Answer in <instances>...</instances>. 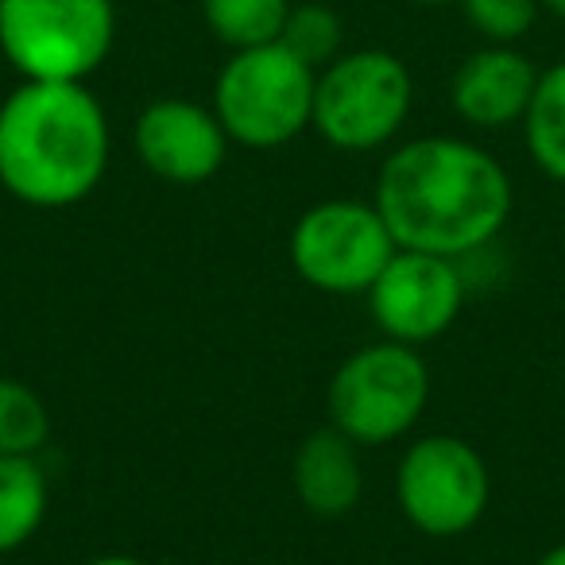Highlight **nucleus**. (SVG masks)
Returning <instances> with one entry per match:
<instances>
[{
	"label": "nucleus",
	"instance_id": "nucleus-16",
	"mask_svg": "<svg viewBox=\"0 0 565 565\" xmlns=\"http://www.w3.org/2000/svg\"><path fill=\"white\" fill-rule=\"evenodd\" d=\"M51 438V411L35 387L0 376V454L35 457Z\"/></svg>",
	"mask_w": 565,
	"mask_h": 565
},
{
	"label": "nucleus",
	"instance_id": "nucleus-5",
	"mask_svg": "<svg viewBox=\"0 0 565 565\" xmlns=\"http://www.w3.org/2000/svg\"><path fill=\"white\" fill-rule=\"evenodd\" d=\"M113 40V0H0V51L24 82H86Z\"/></svg>",
	"mask_w": 565,
	"mask_h": 565
},
{
	"label": "nucleus",
	"instance_id": "nucleus-7",
	"mask_svg": "<svg viewBox=\"0 0 565 565\" xmlns=\"http://www.w3.org/2000/svg\"><path fill=\"white\" fill-rule=\"evenodd\" d=\"M291 264L302 282L322 295H369L392 256L399 252L376 202L326 198L315 202L291 228Z\"/></svg>",
	"mask_w": 565,
	"mask_h": 565
},
{
	"label": "nucleus",
	"instance_id": "nucleus-14",
	"mask_svg": "<svg viewBox=\"0 0 565 565\" xmlns=\"http://www.w3.org/2000/svg\"><path fill=\"white\" fill-rule=\"evenodd\" d=\"M523 136L534 167L565 186V63L539 74L523 117Z\"/></svg>",
	"mask_w": 565,
	"mask_h": 565
},
{
	"label": "nucleus",
	"instance_id": "nucleus-21",
	"mask_svg": "<svg viewBox=\"0 0 565 565\" xmlns=\"http://www.w3.org/2000/svg\"><path fill=\"white\" fill-rule=\"evenodd\" d=\"M539 9H546V12H554V17L565 20V0H539Z\"/></svg>",
	"mask_w": 565,
	"mask_h": 565
},
{
	"label": "nucleus",
	"instance_id": "nucleus-6",
	"mask_svg": "<svg viewBox=\"0 0 565 565\" xmlns=\"http://www.w3.org/2000/svg\"><path fill=\"white\" fill-rule=\"evenodd\" d=\"M415 82L392 51H349L315 78V132L338 151H376L407 125Z\"/></svg>",
	"mask_w": 565,
	"mask_h": 565
},
{
	"label": "nucleus",
	"instance_id": "nucleus-23",
	"mask_svg": "<svg viewBox=\"0 0 565 565\" xmlns=\"http://www.w3.org/2000/svg\"><path fill=\"white\" fill-rule=\"evenodd\" d=\"M562 299H565V282H562Z\"/></svg>",
	"mask_w": 565,
	"mask_h": 565
},
{
	"label": "nucleus",
	"instance_id": "nucleus-3",
	"mask_svg": "<svg viewBox=\"0 0 565 565\" xmlns=\"http://www.w3.org/2000/svg\"><path fill=\"white\" fill-rule=\"evenodd\" d=\"M430 403V369L403 341H372L338 364L326 387L330 426L356 446H392L407 438Z\"/></svg>",
	"mask_w": 565,
	"mask_h": 565
},
{
	"label": "nucleus",
	"instance_id": "nucleus-20",
	"mask_svg": "<svg viewBox=\"0 0 565 565\" xmlns=\"http://www.w3.org/2000/svg\"><path fill=\"white\" fill-rule=\"evenodd\" d=\"M539 565H565V542H557V546H550L546 554L539 557Z\"/></svg>",
	"mask_w": 565,
	"mask_h": 565
},
{
	"label": "nucleus",
	"instance_id": "nucleus-18",
	"mask_svg": "<svg viewBox=\"0 0 565 565\" xmlns=\"http://www.w3.org/2000/svg\"><path fill=\"white\" fill-rule=\"evenodd\" d=\"M461 9L488 43H515L531 32L539 0H461Z\"/></svg>",
	"mask_w": 565,
	"mask_h": 565
},
{
	"label": "nucleus",
	"instance_id": "nucleus-19",
	"mask_svg": "<svg viewBox=\"0 0 565 565\" xmlns=\"http://www.w3.org/2000/svg\"><path fill=\"white\" fill-rule=\"evenodd\" d=\"M86 565H148V562H140L132 554H102V557H89Z\"/></svg>",
	"mask_w": 565,
	"mask_h": 565
},
{
	"label": "nucleus",
	"instance_id": "nucleus-12",
	"mask_svg": "<svg viewBox=\"0 0 565 565\" xmlns=\"http://www.w3.org/2000/svg\"><path fill=\"white\" fill-rule=\"evenodd\" d=\"M291 484L307 515L315 519H345L364 495V465L361 446L349 441L341 430L322 426L307 434L295 449Z\"/></svg>",
	"mask_w": 565,
	"mask_h": 565
},
{
	"label": "nucleus",
	"instance_id": "nucleus-1",
	"mask_svg": "<svg viewBox=\"0 0 565 565\" xmlns=\"http://www.w3.org/2000/svg\"><path fill=\"white\" fill-rule=\"evenodd\" d=\"M372 202L399 248L465 259L508 228L515 186L492 151L457 136H418L384 159Z\"/></svg>",
	"mask_w": 565,
	"mask_h": 565
},
{
	"label": "nucleus",
	"instance_id": "nucleus-11",
	"mask_svg": "<svg viewBox=\"0 0 565 565\" xmlns=\"http://www.w3.org/2000/svg\"><path fill=\"white\" fill-rule=\"evenodd\" d=\"M539 74L542 71H534L523 51L511 43H492L457 66L449 102L457 117L469 120L472 128H508L526 117Z\"/></svg>",
	"mask_w": 565,
	"mask_h": 565
},
{
	"label": "nucleus",
	"instance_id": "nucleus-15",
	"mask_svg": "<svg viewBox=\"0 0 565 565\" xmlns=\"http://www.w3.org/2000/svg\"><path fill=\"white\" fill-rule=\"evenodd\" d=\"M287 12L291 0H202L205 28L233 51L279 43Z\"/></svg>",
	"mask_w": 565,
	"mask_h": 565
},
{
	"label": "nucleus",
	"instance_id": "nucleus-10",
	"mask_svg": "<svg viewBox=\"0 0 565 565\" xmlns=\"http://www.w3.org/2000/svg\"><path fill=\"white\" fill-rule=\"evenodd\" d=\"M132 143L140 163L171 186H202L225 167L228 136L213 105L159 97L136 117Z\"/></svg>",
	"mask_w": 565,
	"mask_h": 565
},
{
	"label": "nucleus",
	"instance_id": "nucleus-9",
	"mask_svg": "<svg viewBox=\"0 0 565 565\" xmlns=\"http://www.w3.org/2000/svg\"><path fill=\"white\" fill-rule=\"evenodd\" d=\"M364 299H369L372 322L387 341L418 349L454 330L469 287H465L461 259L399 248Z\"/></svg>",
	"mask_w": 565,
	"mask_h": 565
},
{
	"label": "nucleus",
	"instance_id": "nucleus-13",
	"mask_svg": "<svg viewBox=\"0 0 565 565\" xmlns=\"http://www.w3.org/2000/svg\"><path fill=\"white\" fill-rule=\"evenodd\" d=\"M51 508V488L35 457L0 454V554L28 546Z\"/></svg>",
	"mask_w": 565,
	"mask_h": 565
},
{
	"label": "nucleus",
	"instance_id": "nucleus-8",
	"mask_svg": "<svg viewBox=\"0 0 565 565\" xmlns=\"http://www.w3.org/2000/svg\"><path fill=\"white\" fill-rule=\"evenodd\" d=\"M395 503L418 534L457 539L484 519L492 503V472L472 441L457 434H426L399 457Z\"/></svg>",
	"mask_w": 565,
	"mask_h": 565
},
{
	"label": "nucleus",
	"instance_id": "nucleus-17",
	"mask_svg": "<svg viewBox=\"0 0 565 565\" xmlns=\"http://www.w3.org/2000/svg\"><path fill=\"white\" fill-rule=\"evenodd\" d=\"M279 43L291 51L310 71H326L341 55V20L326 4H299L287 12V24L279 32Z\"/></svg>",
	"mask_w": 565,
	"mask_h": 565
},
{
	"label": "nucleus",
	"instance_id": "nucleus-2",
	"mask_svg": "<svg viewBox=\"0 0 565 565\" xmlns=\"http://www.w3.org/2000/svg\"><path fill=\"white\" fill-rule=\"evenodd\" d=\"M109 156V117L86 82H24L0 102V186L32 210L86 202Z\"/></svg>",
	"mask_w": 565,
	"mask_h": 565
},
{
	"label": "nucleus",
	"instance_id": "nucleus-22",
	"mask_svg": "<svg viewBox=\"0 0 565 565\" xmlns=\"http://www.w3.org/2000/svg\"><path fill=\"white\" fill-rule=\"evenodd\" d=\"M418 4H449V0H418Z\"/></svg>",
	"mask_w": 565,
	"mask_h": 565
},
{
	"label": "nucleus",
	"instance_id": "nucleus-4",
	"mask_svg": "<svg viewBox=\"0 0 565 565\" xmlns=\"http://www.w3.org/2000/svg\"><path fill=\"white\" fill-rule=\"evenodd\" d=\"M315 78L282 43L233 51L213 86V113L228 143L271 151L302 136L315 117Z\"/></svg>",
	"mask_w": 565,
	"mask_h": 565
}]
</instances>
